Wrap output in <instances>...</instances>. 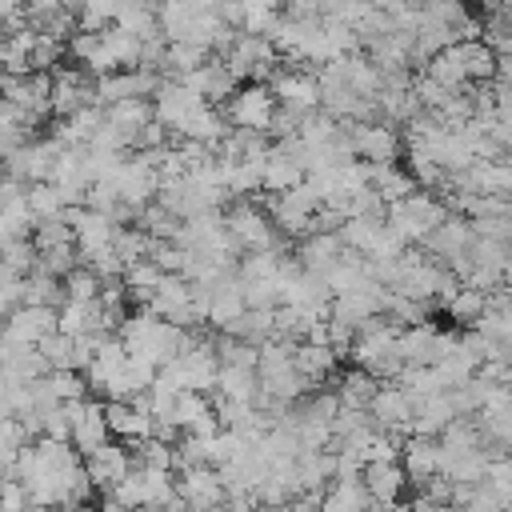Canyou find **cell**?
I'll return each mask as SVG.
<instances>
[{
    "instance_id": "6da1fadb",
    "label": "cell",
    "mask_w": 512,
    "mask_h": 512,
    "mask_svg": "<svg viewBox=\"0 0 512 512\" xmlns=\"http://www.w3.org/2000/svg\"><path fill=\"white\" fill-rule=\"evenodd\" d=\"M452 212H448V204L440 200V196H432V192H412L408 200H400V204H388V212H384V224L404 240V244H424L444 220H448Z\"/></svg>"
},
{
    "instance_id": "7a4b0ae2",
    "label": "cell",
    "mask_w": 512,
    "mask_h": 512,
    "mask_svg": "<svg viewBox=\"0 0 512 512\" xmlns=\"http://www.w3.org/2000/svg\"><path fill=\"white\" fill-rule=\"evenodd\" d=\"M224 228L240 244V252H280L276 224L252 204V200H232L224 208Z\"/></svg>"
},
{
    "instance_id": "3957f363",
    "label": "cell",
    "mask_w": 512,
    "mask_h": 512,
    "mask_svg": "<svg viewBox=\"0 0 512 512\" xmlns=\"http://www.w3.org/2000/svg\"><path fill=\"white\" fill-rule=\"evenodd\" d=\"M276 108H280V104H276V96H272L268 84H240V92H236L220 112H224V120H228L236 132H260V136H268Z\"/></svg>"
},
{
    "instance_id": "277c9868",
    "label": "cell",
    "mask_w": 512,
    "mask_h": 512,
    "mask_svg": "<svg viewBox=\"0 0 512 512\" xmlns=\"http://www.w3.org/2000/svg\"><path fill=\"white\" fill-rule=\"evenodd\" d=\"M368 416H372V424H376V432H388V436H412V420H416V396L408 392V388H400V384H380V392H376V400H372V408H368Z\"/></svg>"
},
{
    "instance_id": "5b68a950",
    "label": "cell",
    "mask_w": 512,
    "mask_h": 512,
    "mask_svg": "<svg viewBox=\"0 0 512 512\" xmlns=\"http://www.w3.org/2000/svg\"><path fill=\"white\" fill-rule=\"evenodd\" d=\"M348 136H352V148H356V156L364 160V164H396L400 160V148H404V140H400V132L392 128V124H340Z\"/></svg>"
},
{
    "instance_id": "8992f818",
    "label": "cell",
    "mask_w": 512,
    "mask_h": 512,
    "mask_svg": "<svg viewBox=\"0 0 512 512\" xmlns=\"http://www.w3.org/2000/svg\"><path fill=\"white\" fill-rule=\"evenodd\" d=\"M52 332H60V312L56 308H28V304H20L4 320V344H12V348H36Z\"/></svg>"
},
{
    "instance_id": "52a82bcc",
    "label": "cell",
    "mask_w": 512,
    "mask_h": 512,
    "mask_svg": "<svg viewBox=\"0 0 512 512\" xmlns=\"http://www.w3.org/2000/svg\"><path fill=\"white\" fill-rule=\"evenodd\" d=\"M272 96L280 108H292L300 116L316 112L320 108V84H316V72H304V68H280L272 80H268Z\"/></svg>"
},
{
    "instance_id": "ba28073f",
    "label": "cell",
    "mask_w": 512,
    "mask_h": 512,
    "mask_svg": "<svg viewBox=\"0 0 512 512\" xmlns=\"http://www.w3.org/2000/svg\"><path fill=\"white\" fill-rule=\"evenodd\" d=\"M176 496L184 500V508H188V512H212V508H220V504L228 500L220 472H216V468H208V464L180 472V480H176Z\"/></svg>"
},
{
    "instance_id": "9c48e42d",
    "label": "cell",
    "mask_w": 512,
    "mask_h": 512,
    "mask_svg": "<svg viewBox=\"0 0 512 512\" xmlns=\"http://www.w3.org/2000/svg\"><path fill=\"white\" fill-rule=\"evenodd\" d=\"M132 468H136V460H132L128 448L116 444V440H108L104 448H96L92 456H84V472H88V480H92V488H96L100 496L112 492L120 480H128Z\"/></svg>"
},
{
    "instance_id": "30bf717a",
    "label": "cell",
    "mask_w": 512,
    "mask_h": 512,
    "mask_svg": "<svg viewBox=\"0 0 512 512\" xmlns=\"http://www.w3.org/2000/svg\"><path fill=\"white\" fill-rule=\"evenodd\" d=\"M472 244H476V232H472V220L468 216H448L428 240H424V248L428 252H436V256H448V264L456 260V256H468L472 252Z\"/></svg>"
},
{
    "instance_id": "8fae6325",
    "label": "cell",
    "mask_w": 512,
    "mask_h": 512,
    "mask_svg": "<svg viewBox=\"0 0 512 512\" xmlns=\"http://www.w3.org/2000/svg\"><path fill=\"white\" fill-rule=\"evenodd\" d=\"M400 468H404L408 484H416V488H420L424 480L440 476V440H420V436L404 440V448H400Z\"/></svg>"
},
{
    "instance_id": "7c38bea8",
    "label": "cell",
    "mask_w": 512,
    "mask_h": 512,
    "mask_svg": "<svg viewBox=\"0 0 512 512\" xmlns=\"http://www.w3.org/2000/svg\"><path fill=\"white\" fill-rule=\"evenodd\" d=\"M360 480H364V488H368V496H372V504H376V508L396 504V500H400V492H404V484H408V476H404L400 460L368 464V468L360 472Z\"/></svg>"
},
{
    "instance_id": "4fadbf2b",
    "label": "cell",
    "mask_w": 512,
    "mask_h": 512,
    "mask_svg": "<svg viewBox=\"0 0 512 512\" xmlns=\"http://www.w3.org/2000/svg\"><path fill=\"white\" fill-rule=\"evenodd\" d=\"M340 256H344V244H340L336 232H316V236L296 244V264L304 272H316V276H324Z\"/></svg>"
},
{
    "instance_id": "5bb4252c",
    "label": "cell",
    "mask_w": 512,
    "mask_h": 512,
    "mask_svg": "<svg viewBox=\"0 0 512 512\" xmlns=\"http://www.w3.org/2000/svg\"><path fill=\"white\" fill-rule=\"evenodd\" d=\"M108 440H112V432H108V420H104V400H92V396H88L84 416H80L76 428H72V448H76L80 456H92V452L104 448Z\"/></svg>"
},
{
    "instance_id": "9a60e30c",
    "label": "cell",
    "mask_w": 512,
    "mask_h": 512,
    "mask_svg": "<svg viewBox=\"0 0 512 512\" xmlns=\"http://www.w3.org/2000/svg\"><path fill=\"white\" fill-rule=\"evenodd\" d=\"M336 480V452H300L296 456V488L300 492H328Z\"/></svg>"
},
{
    "instance_id": "2e32d148",
    "label": "cell",
    "mask_w": 512,
    "mask_h": 512,
    "mask_svg": "<svg viewBox=\"0 0 512 512\" xmlns=\"http://www.w3.org/2000/svg\"><path fill=\"white\" fill-rule=\"evenodd\" d=\"M424 76H428V80H436V84H440V88H448V92H464V88H468L464 48H460V44H452V48L436 52V56L424 64Z\"/></svg>"
},
{
    "instance_id": "e0dca14e",
    "label": "cell",
    "mask_w": 512,
    "mask_h": 512,
    "mask_svg": "<svg viewBox=\"0 0 512 512\" xmlns=\"http://www.w3.org/2000/svg\"><path fill=\"white\" fill-rule=\"evenodd\" d=\"M300 184H304V168H300L292 156L276 152V144H272V156L264 160V192H268V196H288V192L300 188Z\"/></svg>"
},
{
    "instance_id": "ac0fdd59",
    "label": "cell",
    "mask_w": 512,
    "mask_h": 512,
    "mask_svg": "<svg viewBox=\"0 0 512 512\" xmlns=\"http://www.w3.org/2000/svg\"><path fill=\"white\" fill-rule=\"evenodd\" d=\"M20 304H28V308H64L68 304V296H64V280H56V276H44V272H32V276H24L20 280Z\"/></svg>"
},
{
    "instance_id": "d6986e66",
    "label": "cell",
    "mask_w": 512,
    "mask_h": 512,
    "mask_svg": "<svg viewBox=\"0 0 512 512\" xmlns=\"http://www.w3.org/2000/svg\"><path fill=\"white\" fill-rule=\"evenodd\" d=\"M376 392H380V380L368 376L364 368H348V372L340 376V384H336L340 408H356V412H368L372 400H376Z\"/></svg>"
},
{
    "instance_id": "ffe728a7",
    "label": "cell",
    "mask_w": 512,
    "mask_h": 512,
    "mask_svg": "<svg viewBox=\"0 0 512 512\" xmlns=\"http://www.w3.org/2000/svg\"><path fill=\"white\" fill-rule=\"evenodd\" d=\"M104 120H108L116 132H124V136H128V144H132V140H136V132H140V128H148V124L156 120V108H152V100H124V104L104 108Z\"/></svg>"
},
{
    "instance_id": "44dd1931",
    "label": "cell",
    "mask_w": 512,
    "mask_h": 512,
    "mask_svg": "<svg viewBox=\"0 0 512 512\" xmlns=\"http://www.w3.org/2000/svg\"><path fill=\"white\" fill-rule=\"evenodd\" d=\"M292 360H296V372L304 376V384L316 388L320 380L332 376V368H336L340 356H336L328 344H296V356H292Z\"/></svg>"
},
{
    "instance_id": "7402d4cb",
    "label": "cell",
    "mask_w": 512,
    "mask_h": 512,
    "mask_svg": "<svg viewBox=\"0 0 512 512\" xmlns=\"http://www.w3.org/2000/svg\"><path fill=\"white\" fill-rule=\"evenodd\" d=\"M212 396L236 400V404H256V396H260V376L248 372V368H220Z\"/></svg>"
},
{
    "instance_id": "603a6c76",
    "label": "cell",
    "mask_w": 512,
    "mask_h": 512,
    "mask_svg": "<svg viewBox=\"0 0 512 512\" xmlns=\"http://www.w3.org/2000/svg\"><path fill=\"white\" fill-rule=\"evenodd\" d=\"M116 28L128 32V36H136V40H156V36H164V32H160V16H156L152 4H120V8H116Z\"/></svg>"
},
{
    "instance_id": "cb8c5ba5",
    "label": "cell",
    "mask_w": 512,
    "mask_h": 512,
    "mask_svg": "<svg viewBox=\"0 0 512 512\" xmlns=\"http://www.w3.org/2000/svg\"><path fill=\"white\" fill-rule=\"evenodd\" d=\"M368 188L384 200V204H400V200H408L412 192H416V184H412V176L404 172V168H396V164H372V180H368Z\"/></svg>"
},
{
    "instance_id": "d4e9b609",
    "label": "cell",
    "mask_w": 512,
    "mask_h": 512,
    "mask_svg": "<svg viewBox=\"0 0 512 512\" xmlns=\"http://www.w3.org/2000/svg\"><path fill=\"white\" fill-rule=\"evenodd\" d=\"M464 48V72H468V84H492L496 72H500V56L484 44V40H472V44H460Z\"/></svg>"
},
{
    "instance_id": "484cf974",
    "label": "cell",
    "mask_w": 512,
    "mask_h": 512,
    "mask_svg": "<svg viewBox=\"0 0 512 512\" xmlns=\"http://www.w3.org/2000/svg\"><path fill=\"white\" fill-rule=\"evenodd\" d=\"M344 252H356V256H372L376 240L384 236V220H344V228L336 232Z\"/></svg>"
},
{
    "instance_id": "4316f807",
    "label": "cell",
    "mask_w": 512,
    "mask_h": 512,
    "mask_svg": "<svg viewBox=\"0 0 512 512\" xmlns=\"http://www.w3.org/2000/svg\"><path fill=\"white\" fill-rule=\"evenodd\" d=\"M444 312H448V320H456V324H464V328H476V320L488 312V292H480V288H460V292L444 304Z\"/></svg>"
},
{
    "instance_id": "83f0119b",
    "label": "cell",
    "mask_w": 512,
    "mask_h": 512,
    "mask_svg": "<svg viewBox=\"0 0 512 512\" xmlns=\"http://www.w3.org/2000/svg\"><path fill=\"white\" fill-rule=\"evenodd\" d=\"M216 360H220V368H248V372H256L260 368V348L248 344V340H236V336H216Z\"/></svg>"
},
{
    "instance_id": "f1b7e54d",
    "label": "cell",
    "mask_w": 512,
    "mask_h": 512,
    "mask_svg": "<svg viewBox=\"0 0 512 512\" xmlns=\"http://www.w3.org/2000/svg\"><path fill=\"white\" fill-rule=\"evenodd\" d=\"M408 176H412V184L420 188V192H428V188H444L448 184V172L428 156V152H420V148H408V168H404Z\"/></svg>"
},
{
    "instance_id": "f546056e",
    "label": "cell",
    "mask_w": 512,
    "mask_h": 512,
    "mask_svg": "<svg viewBox=\"0 0 512 512\" xmlns=\"http://www.w3.org/2000/svg\"><path fill=\"white\" fill-rule=\"evenodd\" d=\"M28 208H32V216H36V224L40 220H60L64 216V200H60V188L56 184H28Z\"/></svg>"
},
{
    "instance_id": "4dcf8cb0",
    "label": "cell",
    "mask_w": 512,
    "mask_h": 512,
    "mask_svg": "<svg viewBox=\"0 0 512 512\" xmlns=\"http://www.w3.org/2000/svg\"><path fill=\"white\" fill-rule=\"evenodd\" d=\"M64 296L68 300H76V304H92V300H100V276L92 272V268H72L68 276H64Z\"/></svg>"
},
{
    "instance_id": "1f68e13d",
    "label": "cell",
    "mask_w": 512,
    "mask_h": 512,
    "mask_svg": "<svg viewBox=\"0 0 512 512\" xmlns=\"http://www.w3.org/2000/svg\"><path fill=\"white\" fill-rule=\"evenodd\" d=\"M204 412H212V400H208L204 392H180V396H176V408H172L168 420H172L180 432H188Z\"/></svg>"
},
{
    "instance_id": "d6a6232c",
    "label": "cell",
    "mask_w": 512,
    "mask_h": 512,
    "mask_svg": "<svg viewBox=\"0 0 512 512\" xmlns=\"http://www.w3.org/2000/svg\"><path fill=\"white\" fill-rule=\"evenodd\" d=\"M36 260H40V252H36L32 240H12V244L0 252V264H4L12 276H20V280L36 272Z\"/></svg>"
},
{
    "instance_id": "836d02e7",
    "label": "cell",
    "mask_w": 512,
    "mask_h": 512,
    "mask_svg": "<svg viewBox=\"0 0 512 512\" xmlns=\"http://www.w3.org/2000/svg\"><path fill=\"white\" fill-rule=\"evenodd\" d=\"M32 244H36V252L68 248V244H76V232H72L64 220H40V224H36V232H32Z\"/></svg>"
},
{
    "instance_id": "e575fe53",
    "label": "cell",
    "mask_w": 512,
    "mask_h": 512,
    "mask_svg": "<svg viewBox=\"0 0 512 512\" xmlns=\"http://www.w3.org/2000/svg\"><path fill=\"white\" fill-rule=\"evenodd\" d=\"M36 348H40V356L48 360V368H52V372H76V368H72V340H68L64 332L44 336Z\"/></svg>"
},
{
    "instance_id": "d590c367",
    "label": "cell",
    "mask_w": 512,
    "mask_h": 512,
    "mask_svg": "<svg viewBox=\"0 0 512 512\" xmlns=\"http://www.w3.org/2000/svg\"><path fill=\"white\" fill-rule=\"evenodd\" d=\"M276 16H280V8H272L268 0H252V4H244V24H240V32H248V36H268L272 24H276Z\"/></svg>"
},
{
    "instance_id": "8d00e7d4",
    "label": "cell",
    "mask_w": 512,
    "mask_h": 512,
    "mask_svg": "<svg viewBox=\"0 0 512 512\" xmlns=\"http://www.w3.org/2000/svg\"><path fill=\"white\" fill-rule=\"evenodd\" d=\"M48 388H52V396L60 400V404H68V400H88L92 392H88V380L80 376V372H48Z\"/></svg>"
},
{
    "instance_id": "74e56055",
    "label": "cell",
    "mask_w": 512,
    "mask_h": 512,
    "mask_svg": "<svg viewBox=\"0 0 512 512\" xmlns=\"http://www.w3.org/2000/svg\"><path fill=\"white\" fill-rule=\"evenodd\" d=\"M32 496L24 480H0V512H28Z\"/></svg>"
},
{
    "instance_id": "f35d334b",
    "label": "cell",
    "mask_w": 512,
    "mask_h": 512,
    "mask_svg": "<svg viewBox=\"0 0 512 512\" xmlns=\"http://www.w3.org/2000/svg\"><path fill=\"white\" fill-rule=\"evenodd\" d=\"M44 440H56V444H72V420L64 416V408H48L44 412Z\"/></svg>"
},
{
    "instance_id": "ab89813d",
    "label": "cell",
    "mask_w": 512,
    "mask_h": 512,
    "mask_svg": "<svg viewBox=\"0 0 512 512\" xmlns=\"http://www.w3.org/2000/svg\"><path fill=\"white\" fill-rule=\"evenodd\" d=\"M12 240H20V236H16V228H12V224H8V216H4V212H0V252H4V248H8V244H12Z\"/></svg>"
},
{
    "instance_id": "60d3db41",
    "label": "cell",
    "mask_w": 512,
    "mask_h": 512,
    "mask_svg": "<svg viewBox=\"0 0 512 512\" xmlns=\"http://www.w3.org/2000/svg\"><path fill=\"white\" fill-rule=\"evenodd\" d=\"M96 512H128L124 504H116L112 496H100V504H96Z\"/></svg>"
},
{
    "instance_id": "b9f144b4",
    "label": "cell",
    "mask_w": 512,
    "mask_h": 512,
    "mask_svg": "<svg viewBox=\"0 0 512 512\" xmlns=\"http://www.w3.org/2000/svg\"><path fill=\"white\" fill-rule=\"evenodd\" d=\"M384 512H412V508H408V504H404V500H396V504H388V508H384Z\"/></svg>"
},
{
    "instance_id": "7bdbcfd3",
    "label": "cell",
    "mask_w": 512,
    "mask_h": 512,
    "mask_svg": "<svg viewBox=\"0 0 512 512\" xmlns=\"http://www.w3.org/2000/svg\"><path fill=\"white\" fill-rule=\"evenodd\" d=\"M52 512H92V508H52Z\"/></svg>"
},
{
    "instance_id": "ee69618b",
    "label": "cell",
    "mask_w": 512,
    "mask_h": 512,
    "mask_svg": "<svg viewBox=\"0 0 512 512\" xmlns=\"http://www.w3.org/2000/svg\"><path fill=\"white\" fill-rule=\"evenodd\" d=\"M504 296H508V300H512V280H508V284H504Z\"/></svg>"
},
{
    "instance_id": "f6af8a7d",
    "label": "cell",
    "mask_w": 512,
    "mask_h": 512,
    "mask_svg": "<svg viewBox=\"0 0 512 512\" xmlns=\"http://www.w3.org/2000/svg\"><path fill=\"white\" fill-rule=\"evenodd\" d=\"M504 16H508V24H512V4H504Z\"/></svg>"
},
{
    "instance_id": "bcb514c9",
    "label": "cell",
    "mask_w": 512,
    "mask_h": 512,
    "mask_svg": "<svg viewBox=\"0 0 512 512\" xmlns=\"http://www.w3.org/2000/svg\"><path fill=\"white\" fill-rule=\"evenodd\" d=\"M0 88H4V68H0Z\"/></svg>"
},
{
    "instance_id": "7dc6e473",
    "label": "cell",
    "mask_w": 512,
    "mask_h": 512,
    "mask_svg": "<svg viewBox=\"0 0 512 512\" xmlns=\"http://www.w3.org/2000/svg\"><path fill=\"white\" fill-rule=\"evenodd\" d=\"M372 512H384V508H372Z\"/></svg>"
}]
</instances>
